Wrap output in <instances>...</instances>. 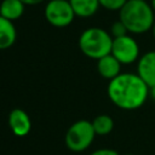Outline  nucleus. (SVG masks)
Segmentation results:
<instances>
[{
    "instance_id": "obj_1",
    "label": "nucleus",
    "mask_w": 155,
    "mask_h": 155,
    "mask_svg": "<svg viewBox=\"0 0 155 155\" xmlns=\"http://www.w3.org/2000/svg\"><path fill=\"white\" fill-rule=\"evenodd\" d=\"M107 92L113 104L122 110L139 109L149 97V87L137 73H121L109 81Z\"/></svg>"
},
{
    "instance_id": "obj_2",
    "label": "nucleus",
    "mask_w": 155,
    "mask_h": 155,
    "mask_svg": "<svg viewBox=\"0 0 155 155\" xmlns=\"http://www.w3.org/2000/svg\"><path fill=\"white\" fill-rule=\"evenodd\" d=\"M119 19L131 34H144L153 29L155 12L145 0H127L119 11Z\"/></svg>"
},
{
    "instance_id": "obj_3",
    "label": "nucleus",
    "mask_w": 155,
    "mask_h": 155,
    "mask_svg": "<svg viewBox=\"0 0 155 155\" xmlns=\"http://www.w3.org/2000/svg\"><path fill=\"white\" fill-rule=\"evenodd\" d=\"M111 46L113 36L102 28H87L79 38V47L81 52L86 57L96 61L111 53Z\"/></svg>"
},
{
    "instance_id": "obj_4",
    "label": "nucleus",
    "mask_w": 155,
    "mask_h": 155,
    "mask_svg": "<svg viewBox=\"0 0 155 155\" xmlns=\"http://www.w3.org/2000/svg\"><path fill=\"white\" fill-rule=\"evenodd\" d=\"M92 122L87 120H79L74 122L65 133V145L71 151H84L93 142L96 137Z\"/></svg>"
},
{
    "instance_id": "obj_5",
    "label": "nucleus",
    "mask_w": 155,
    "mask_h": 155,
    "mask_svg": "<svg viewBox=\"0 0 155 155\" xmlns=\"http://www.w3.org/2000/svg\"><path fill=\"white\" fill-rule=\"evenodd\" d=\"M44 16L56 28L68 27L76 17L69 0H50L44 8Z\"/></svg>"
},
{
    "instance_id": "obj_6",
    "label": "nucleus",
    "mask_w": 155,
    "mask_h": 155,
    "mask_svg": "<svg viewBox=\"0 0 155 155\" xmlns=\"http://www.w3.org/2000/svg\"><path fill=\"white\" fill-rule=\"evenodd\" d=\"M111 54L124 65L132 64L139 59V45L130 35H124L120 38L113 39Z\"/></svg>"
},
{
    "instance_id": "obj_7",
    "label": "nucleus",
    "mask_w": 155,
    "mask_h": 155,
    "mask_svg": "<svg viewBox=\"0 0 155 155\" xmlns=\"http://www.w3.org/2000/svg\"><path fill=\"white\" fill-rule=\"evenodd\" d=\"M137 74L148 85L155 86V50L143 53L137 62Z\"/></svg>"
},
{
    "instance_id": "obj_8",
    "label": "nucleus",
    "mask_w": 155,
    "mask_h": 155,
    "mask_svg": "<svg viewBox=\"0 0 155 155\" xmlns=\"http://www.w3.org/2000/svg\"><path fill=\"white\" fill-rule=\"evenodd\" d=\"M8 126L15 136L24 137L31 128L29 115L22 109H13L8 114Z\"/></svg>"
},
{
    "instance_id": "obj_9",
    "label": "nucleus",
    "mask_w": 155,
    "mask_h": 155,
    "mask_svg": "<svg viewBox=\"0 0 155 155\" xmlns=\"http://www.w3.org/2000/svg\"><path fill=\"white\" fill-rule=\"evenodd\" d=\"M121 63L111 54H107L97 61V71L105 80H113L121 74Z\"/></svg>"
},
{
    "instance_id": "obj_10",
    "label": "nucleus",
    "mask_w": 155,
    "mask_h": 155,
    "mask_svg": "<svg viewBox=\"0 0 155 155\" xmlns=\"http://www.w3.org/2000/svg\"><path fill=\"white\" fill-rule=\"evenodd\" d=\"M25 5L21 0H2L0 2V16L13 22L22 17Z\"/></svg>"
},
{
    "instance_id": "obj_11",
    "label": "nucleus",
    "mask_w": 155,
    "mask_h": 155,
    "mask_svg": "<svg viewBox=\"0 0 155 155\" xmlns=\"http://www.w3.org/2000/svg\"><path fill=\"white\" fill-rule=\"evenodd\" d=\"M17 38V31L13 22L0 16V50L10 48Z\"/></svg>"
},
{
    "instance_id": "obj_12",
    "label": "nucleus",
    "mask_w": 155,
    "mask_h": 155,
    "mask_svg": "<svg viewBox=\"0 0 155 155\" xmlns=\"http://www.w3.org/2000/svg\"><path fill=\"white\" fill-rule=\"evenodd\" d=\"M75 16L81 18L92 17L101 7L98 0H69Z\"/></svg>"
},
{
    "instance_id": "obj_13",
    "label": "nucleus",
    "mask_w": 155,
    "mask_h": 155,
    "mask_svg": "<svg viewBox=\"0 0 155 155\" xmlns=\"http://www.w3.org/2000/svg\"><path fill=\"white\" fill-rule=\"evenodd\" d=\"M91 122L97 136H107L114 128V120L107 114H101L96 116Z\"/></svg>"
},
{
    "instance_id": "obj_14",
    "label": "nucleus",
    "mask_w": 155,
    "mask_h": 155,
    "mask_svg": "<svg viewBox=\"0 0 155 155\" xmlns=\"http://www.w3.org/2000/svg\"><path fill=\"white\" fill-rule=\"evenodd\" d=\"M130 34L127 28L125 27V24L119 19L116 22H114L110 27V35L113 36V39L115 38H120V36H124V35H127Z\"/></svg>"
},
{
    "instance_id": "obj_15",
    "label": "nucleus",
    "mask_w": 155,
    "mask_h": 155,
    "mask_svg": "<svg viewBox=\"0 0 155 155\" xmlns=\"http://www.w3.org/2000/svg\"><path fill=\"white\" fill-rule=\"evenodd\" d=\"M99 5L109 11H120L127 0H98Z\"/></svg>"
},
{
    "instance_id": "obj_16",
    "label": "nucleus",
    "mask_w": 155,
    "mask_h": 155,
    "mask_svg": "<svg viewBox=\"0 0 155 155\" xmlns=\"http://www.w3.org/2000/svg\"><path fill=\"white\" fill-rule=\"evenodd\" d=\"M91 155H120L116 150L110 149V148H102V149H97L93 153H91Z\"/></svg>"
},
{
    "instance_id": "obj_17",
    "label": "nucleus",
    "mask_w": 155,
    "mask_h": 155,
    "mask_svg": "<svg viewBox=\"0 0 155 155\" xmlns=\"http://www.w3.org/2000/svg\"><path fill=\"white\" fill-rule=\"evenodd\" d=\"M21 1L27 6V5H38V4H40L45 0H21Z\"/></svg>"
},
{
    "instance_id": "obj_18",
    "label": "nucleus",
    "mask_w": 155,
    "mask_h": 155,
    "mask_svg": "<svg viewBox=\"0 0 155 155\" xmlns=\"http://www.w3.org/2000/svg\"><path fill=\"white\" fill-rule=\"evenodd\" d=\"M149 94H150V97L155 101V86H153V87L149 88Z\"/></svg>"
},
{
    "instance_id": "obj_19",
    "label": "nucleus",
    "mask_w": 155,
    "mask_h": 155,
    "mask_svg": "<svg viewBox=\"0 0 155 155\" xmlns=\"http://www.w3.org/2000/svg\"><path fill=\"white\" fill-rule=\"evenodd\" d=\"M150 6H151L153 11L155 12V0H151V1H150Z\"/></svg>"
},
{
    "instance_id": "obj_20",
    "label": "nucleus",
    "mask_w": 155,
    "mask_h": 155,
    "mask_svg": "<svg viewBox=\"0 0 155 155\" xmlns=\"http://www.w3.org/2000/svg\"><path fill=\"white\" fill-rule=\"evenodd\" d=\"M153 36H154V40H155V22H154V25H153Z\"/></svg>"
},
{
    "instance_id": "obj_21",
    "label": "nucleus",
    "mask_w": 155,
    "mask_h": 155,
    "mask_svg": "<svg viewBox=\"0 0 155 155\" xmlns=\"http://www.w3.org/2000/svg\"><path fill=\"white\" fill-rule=\"evenodd\" d=\"M124 155H136V154H124Z\"/></svg>"
}]
</instances>
